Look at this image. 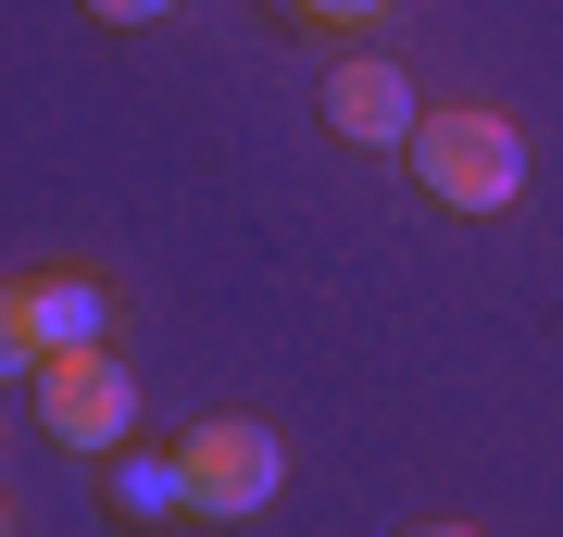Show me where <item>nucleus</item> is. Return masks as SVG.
Returning a JSON list of instances; mask_svg holds the SVG:
<instances>
[{
	"label": "nucleus",
	"instance_id": "nucleus-4",
	"mask_svg": "<svg viewBox=\"0 0 563 537\" xmlns=\"http://www.w3.org/2000/svg\"><path fill=\"white\" fill-rule=\"evenodd\" d=\"M325 125H339L351 150H401L413 138V76L401 63H339V76H325Z\"/></svg>",
	"mask_w": 563,
	"mask_h": 537
},
{
	"label": "nucleus",
	"instance_id": "nucleus-7",
	"mask_svg": "<svg viewBox=\"0 0 563 537\" xmlns=\"http://www.w3.org/2000/svg\"><path fill=\"white\" fill-rule=\"evenodd\" d=\"M13 376H38V338H25V300L0 288V388H13Z\"/></svg>",
	"mask_w": 563,
	"mask_h": 537
},
{
	"label": "nucleus",
	"instance_id": "nucleus-9",
	"mask_svg": "<svg viewBox=\"0 0 563 537\" xmlns=\"http://www.w3.org/2000/svg\"><path fill=\"white\" fill-rule=\"evenodd\" d=\"M301 13H325V25H363V13H388V0H301Z\"/></svg>",
	"mask_w": 563,
	"mask_h": 537
},
{
	"label": "nucleus",
	"instance_id": "nucleus-8",
	"mask_svg": "<svg viewBox=\"0 0 563 537\" xmlns=\"http://www.w3.org/2000/svg\"><path fill=\"white\" fill-rule=\"evenodd\" d=\"M101 25H151V13H176V0H88Z\"/></svg>",
	"mask_w": 563,
	"mask_h": 537
},
{
	"label": "nucleus",
	"instance_id": "nucleus-6",
	"mask_svg": "<svg viewBox=\"0 0 563 537\" xmlns=\"http://www.w3.org/2000/svg\"><path fill=\"white\" fill-rule=\"evenodd\" d=\"M113 513H125V525L188 513V476H176V462H113Z\"/></svg>",
	"mask_w": 563,
	"mask_h": 537
},
{
	"label": "nucleus",
	"instance_id": "nucleus-10",
	"mask_svg": "<svg viewBox=\"0 0 563 537\" xmlns=\"http://www.w3.org/2000/svg\"><path fill=\"white\" fill-rule=\"evenodd\" d=\"M413 537H476V525H413Z\"/></svg>",
	"mask_w": 563,
	"mask_h": 537
},
{
	"label": "nucleus",
	"instance_id": "nucleus-1",
	"mask_svg": "<svg viewBox=\"0 0 563 537\" xmlns=\"http://www.w3.org/2000/svg\"><path fill=\"white\" fill-rule=\"evenodd\" d=\"M413 176H426V200H451V213H514L526 200V138L488 100H439V113H413Z\"/></svg>",
	"mask_w": 563,
	"mask_h": 537
},
{
	"label": "nucleus",
	"instance_id": "nucleus-2",
	"mask_svg": "<svg viewBox=\"0 0 563 537\" xmlns=\"http://www.w3.org/2000/svg\"><path fill=\"white\" fill-rule=\"evenodd\" d=\"M176 476H188V513H213V525H251L263 500L288 488V450L263 438L251 413H201L176 438Z\"/></svg>",
	"mask_w": 563,
	"mask_h": 537
},
{
	"label": "nucleus",
	"instance_id": "nucleus-3",
	"mask_svg": "<svg viewBox=\"0 0 563 537\" xmlns=\"http://www.w3.org/2000/svg\"><path fill=\"white\" fill-rule=\"evenodd\" d=\"M38 425L63 450H113L125 425H139V388H125V362L88 338V350H51L38 362Z\"/></svg>",
	"mask_w": 563,
	"mask_h": 537
},
{
	"label": "nucleus",
	"instance_id": "nucleus-5",
	"mask_svg": "<svg viewBox=\"0 0 563 537\" xmlns=\"http://www.w3.org/2000/svg\"><path fill=\"white\" fill-rule=\"evenodd\" d=\"M13 300H25V338H38V362H51V350H88V338H101V313H113L88 276H25Z\"/></svg>",
	"mask_w": 563,
	"mask_h": 537
}]
</instances>
